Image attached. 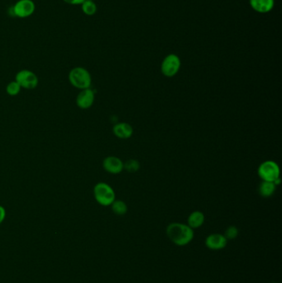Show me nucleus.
Segmentation results:
<instances>
[{
  "instance_id": "nucleus-7",
  "label": "nucleus",
  "mask_w": 282,
  "mask_h": 283,
  "mask_svg": "<svg viewBox=\"0 0 282 283\" xmlns=\"http://www.w3.org/2000/svg\"><path fill=\"white\" fill-rule=\"evenodd\" d=\"M35 10L36 5L33 0H19L13 7V13L19 19H26L32 16Z\"/></svg>"
},
{
  "instance_id": "nucleus-11",
  "label": "nucleus",
  "mask_w": 282,
  "mask_h": 283,
  "mask_svg": "<svg viewBox=\"0 0 282 283\" xmlns=\"http://www.w3.org/2000/svg\"><path fill=\"white\" fill-rule=\"evenodd\" d=\"M250 6L258 14L270 13L275 5V0H249Z\"/></svg>"
},
{
  "instance_id": "nucleus-5",
  "label": "nucleus",
  "mask_w": 282,
  "mask_h": 283,
  "mask_svg": "<svg viewBox=\"0 0 282 283\" xmlns=\"http://www.w3.org/2000/svg\"><path fill=\"white\" fill-rule=\"evenodd\" d=\"M181 59L177 55H167L161 65V71L166 77H174L181 69Z\"/></svg>"
},
{
  "instance_id": "nucleus-3",
  "label": "nucleus",
  "mask_w": 282,
  "mask_h": 283,
  "mask_svg": "<svg viewBox=\"0 0 282 283\" xmlns=\"http://www.w3.org/2000/svg\"><path fill=\"white\" fill-rule=\"evenodd\" d=\"M94 199L99 205L109 206L115 201V192L110 185L104 182H99L94 185Z\"/></svg>"
},
{
  "instance_id": "nucleus-8",
  "label": "nucleus",
  "mask_w": 282,
  "mask_h": 283,
  "mask_svg": "<svg viewBox=\"0 0 282 283\" xmlns=\"http://www.w3.org/2000/svg\"><path fill=\"white\" fill-rule=\"evenodd\" d=\"M94 93L90 88L82 89L76 97V105L81 110H88L94 102Z\"/></svg>"
},
{
  "instance_id": "nucleus-10",
  "label": "nucleus",
  "mask_w": 282,
  "mask_h": 283,
  "mask_svg": "<svg viewBox=\"0 0 282 283\" xmlns=\"http://www.w3.org/2000/svg\"><path fill=\"white\" fill-rule=\"evenodd\" d=\"M227 242L228 240L223 234H213L206 238L205 245L212 250H219V249L225 248Z\"/></svg>"
},
{
  "instance_id": "nucleus-13",
  "label": "nucleus",
  "mask_w": 282,
  "mask_h": 283,
  "mask_svg": "<svg viewBox=\"0 0 282 283\" xmlns=\"http://www.w3.org/2000/svg\"><path fill=\"white\" fill-rule=\"evenodd\" d=\"M205 223V215L200 211H194L188 217V225L191 229L201 227Z\"/></svg>"
},
{
  "instance_id": "nucleus-15",
  "label": "nucleus",
  "mask_w": 282,
  "mask_h": 283,
  "mask_svg": "<svg viewBox=\"0 0 282 283\" xmlns=\"http://www.w3.org/2000/svg\"><path fill=\"white\" fill-rule=\"evenodd\" d=\"M81 10L84 14L87 16H93L97 13V5L94 0H85L82 5H80Z\"/></svg>"
},
{
  "instance_id": "nucleus-16",
  "label": "nucleus",
  "mask_w": 282,
  "mask_h": 283,
  "mask_svg": "<svg viewBox=\"0 0 282 283\" xmlns=\"http://www.w3.org/2000/svg\"><path fill=\"white\" fill-rule=\"evenodd\" d=\"M112 211L117 216H124L127 213V206L125 202L120 200H115L111 205Z\"/></svg>"
},
{
  "instance_id": "nucleus-21",
  "label": "nucleus",
  "mask_w": 282,
  "mask_h": 283,
  "mask_svg": "<svg viewBox=\"0 0 282 283\" xmlns=\"http://www.w3.org/2000/svg\"><path fill=\"white\" fill-rule=\"evenodd\" d=\"M6 216V211L3 206H0V224L4 221Z\"/></svg>"
},
{
  "instance_id": "nucleus-19",
  "label": "nucleus",
  "mask_w": 282,
  "mask_h": 283,
  "mask_svg": "<svg viewBox=\"0 0 282 283\" xmlns=\"http://www.w3.org/2000/svg\"><path fill=\"white\" fill-rule=\"evenodd\" d=\"M238 235V229L235 226H229V227L227 228L225 234H224V237L227 239V240H228V239L233 240V239H236Z\"/></svg>"
},
{
  "instance_id": "nucleus-14",
  "label": "nucleus",
  "mask_w": 282,
  "mask_h": 283,
  "mask_svg": "<svg viewBox=\"0 0 282 283\" xmlns=\"http://www.w3.org/2000/svg\"><path fill=\"white\" fill-rule=\"evenodd\" d=\"M275 189H276V185L274 184V182L262 180L259 185V195L264 198H268L275 193Z\"/></svg>"
},
{
  "instance_id": "nucleus-20",
  "label": "nucleus",
  "mask_w": 282,
  "mask_h": 283,
  "mask_svg": "<svg viewBox=\"0 0 282 283\" xmlns=\"http://www.w3.org/2000/svg\"><path fill=\"white\" fill-rule=\"evenodd\" d=\"M64 2L70 5H81L85 0H63Z\"/></svg>"
},
{
  "instance_id": "nucleus-2",
  "label": "nucleus",
  "mask_w": 282,
  "mask_h": 283,
  "mask_svg": "<svg viewBox=\"0 0 282 283\" xmlns=\"http://www.w3.org/2000/svg\"><path fill=\"white\" fill-rule=\"evenodd\" d=\"M69 80L76 89H89L91 85L92 78L89 70L81 66H76L71 69L69 73Z\"/></svg>"
},
{
  "instance_id": "nucleus-12",
  "label": "nucleus",
  "mask_w": 282,
  "mask_h": 283,
  "mask_svg": "<svg viewBox=\"0 0 282 283\" xmlns=\"http://www.w3.org/2000/svg\"><path fill=\"white\" fill-rule=\"evenodd\" d=\"M113 133L117 138L121 139H127L131 138L133 134L132 127L127 123H118L115 124L113 128Z\"/></svg>"
},
{
  "instance_id": "nucleus-18",
  "label": "nucleus",
  "mask_w": 282,
  "mask_h": 283,
  "mask_svg": "<svg viewBox=\"0 0 282 283\" xmlns=\"http://www.w3.org/2000/svg\"><path fill=\"white\" fill-rule=\"evenodd\" d=\"M21 91V86L18 84L17 81H11L8 84L6 87V92L10 96H16Z\"/></svg>"
},
{
  "instance_id": "nucleus-4",
  "label": "nucleus",
  "mask_w": 282,
  "mask_h": 283,
  "mask_svg": "<svg viewBox=\"0 0 282 283\" xmlns=\"http://www.w3.org/2000/svg\"><path fill=\"white\" fill-rule=\"evenodd\" d=\"M257 173L261 180L274 182L280 178V168L275 162L266 161L259 166Z\"/></svg>"
},
{
  "instance_id": "nucleus-17",
  "label": "nucleus",
  "mask_w": 282,
  "mask_h": 283,
  "mask_svg": "<svg viewBox=\"0 0 282 283\" xmlns=\"http://www.w3.org/2000/svg\"><path fill=\"white\" fill-rule=\"evenodd\" d=\"M123 169L128 171L130 173H135L140 169V163L137 160L130 159L123 163Z\"/></svg>"
},
{
  "instance_id": "nucleus-1",
  "label": "nucleus",
  "mask_w": 282,
  "mask_h": 283,
  "mask_svg": "<svg viewBox=\"0 0 282 283\" xmlns=\"http://www.w3.org/2000/svg\"><path fill=\"white\" fill-rule=\"evenodd\" d=\"M167 234L170 240L178 246L187 245L194 238L193 229L181 223L170 224L167 228Z\"/></svg>"
},
{
  "instance_id": "nucleus-9",
  "label": "nucleus",
  "mask_w": 282,
  "mask_h": 283,
  "mask_svg": "<svg viewBox=\"0 0 282 283\" xmlns=\"http://www.w3.org/2000/svg\"><path fill=\"white\" fill-rule=\"evenodd\" d=\"M103 167L108 173L118 174L123 170V162L118 157L109 156L103 161Z\"/></svg>"
},
{
  "instance_id": "nucleus-6",
  "label": "nucleus",
  "mask_w": 282,
  "mask_h": 283,
  "mask_svg": "<svg viewBox=\"0 0 282 283\" xmlns=\"http://www.w3.org/2000/svg\"><path fill=\"white\" fill-rule=\"evenodd\" d=\"M15 81L21 86V88L26 89H35L38 86V78L35 73L32 70H21L17 73Z\"/></svg>"
}]
</instances>
